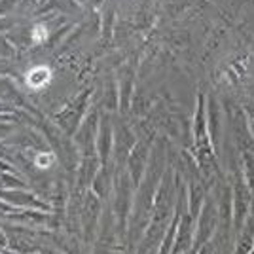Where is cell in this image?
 Instances as JSON below:
<instances>
[{
	"label": "cell",
	"instance_id": "1",
	"mask_svg": "<svg viewBox=\"0 0 254 254\" xmlns=\"http://www.w3.org/2000/svg\"><path fill=\"white\" fill-rule=\"evenodd\" d=\"M50 80H52V72H50L46 66H36V68L31 70L29 76H27L29 85H31V87H36V89H38V87H44Z\"/></svg>",
	"mask_w": 254,
	"mask_h": 254
}]
</instances>
